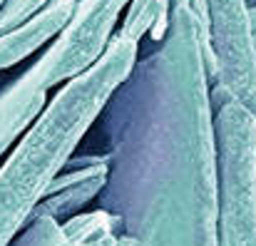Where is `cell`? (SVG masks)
<instances>
[{"instance_id": "6da1fadb", "label": "cell", "mask_w": 256, "mask_h": 246, "mask_svg": "<svg viewBox=\"0 0 256 246\" xmlns=\"http://www.w3.org/2000/svg\"><path fill=\"white\" fill-rule=\"evenodd\" d=\"M110 174L97 209L137 246H219V176L212 84L147 92L130 72L104 112Z\"/></svg>"}, {"instance_id": "7a4b0ae2", "label": "cell", "mask_w": 256, "mask_h": 246, "mask_svg": "<svg viewBox=\"0 0 256 246\" xmlns=\"http://www.w3.org/2000/svg\"><path fill=\"white\" fill-rule=\"evenodd\" d=\"M137 42L120 38L82 75L68 80L30 122L0 164V246L32 222L50 184L100 120L114 90L134 68Z\"/></svg>"}, {"instance_id": "3957f363", "label": "cell", "mask_w": 256, "mask_h": 246, "mask_svg": "<svg viewBox=\"0 0 256 246\" xmlns=\"http://www.w3.org/2000/svg\"><path fill=\"white\" fill-rule=\"evenodd\" d=\"M219 246H256V117L232 92L212 84Z\"/></svg>"}, {"instance_id": "277c9868", "label": "cell", "mask_w": 256, "mask_h": 246, "mask_svg": "<svg viewBox=\"0 0 256 246\" xmlns=\"http://www.w3.org/2000/svg\"><path fill=\"white\" fill-rule=\"evenodd\" d=\"M110 174V154L92 152V154H72L68 166L58 174L50 184L45 199L38 204L35 216H50L58 224L70 222L72 216L82 214L90 202L100 196Z\"/></svg>"}, {"instance_id": "5b68a950", "label": "cell", "mask_w": 256, "mask_h": 246, "mask_svg": "<svg viewBox=\"0 0 256 246\" xmlns=\"http://www.w3.org/2000/svg\"><path fill=\"white\" fill-rule=\"evenodd\" d=\"M114 246H137V242H134V239H130V236H124V234H120V236H117V242H114Z\"/></svg>"}]
</instances>
